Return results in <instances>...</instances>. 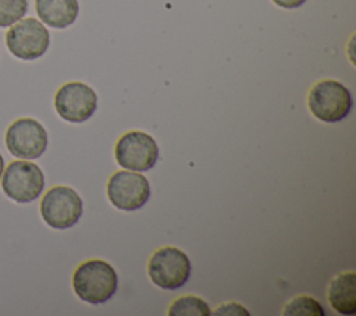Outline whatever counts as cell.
<instances>
[{
    "mask_svg": "<svg viewBox=\"0 0 356 316\" xmlns=\"http://www.w3.org/2000/svg\"><path fill=\"white\" fill-rule=\"evenodd\" d=\"M72 287L78 298L89 303H103L117 291V273L104 260L90 259L76 267Z\"/></svg>",
    "mask_w": 356,
    "mask_h": 316,
    "instance_id": "cell-1",
    "label": "cell"
},
{
    "mask_svg": "<svg viewBox=\"0 0 356 316\" xmlns=\"http://www.w3.org/2000/svg\"><path fill=\"white\" fill-rule=\"evenodd\" d=\"M307 104L314 117L325 123L343 120L352 109L350 92L338 81L324 79L309 92Z\"/></svg>",
    "mask_w": 356,
    "mask_h": 316,
    "instance_id": "cell-2",
    "label": "cell"
},
{
    "mask_svg": "<svg viewBox=\"0 0 356 316\" xmlns=\"http://www.w3.org/2000/svg\"><path fill=\"white\" fill-rule=\"evenodd\" d=\"M150 280L160 288L177 290L182 287L191 276V262L186 253L174 246L156 251L147 264Z\"/></svg>",
    "mask_w": 356,
    "mask_h": 316,
    "instance_id": "cell-3",
    "label": "cell"
},
{
    "mask_svg": "<svg viewBox=\"0 0 356 316\" xmlns=\"http://www.w3.org/2000/svg\"><path fill=\"white\" fill-rule=\"evenodd\" d=\"M40 214L46 224L53 228H70L82 216V199L70 187H53L40 202Z\"/></svg>",
    "mask_w": 356,
    "mask_h": 316,
    "instance_id": "cell-4",
    "label": "cell"
},
{
    "mask_svg": "<svg viewBox=\"0 0 356 316\" xmlns=\"http://www.w3.org/2000/svg\"><path fill=\"white\" fill-rule=\"evenodd\" d=\"M4 193L19 203H28L39 198L44 187V175L38 164L24 160L11 161L1 175Z\"/></svg>",
    "mask_w": 356,
    "mask_h": 316,
    "instance_id": "cell-5",
    "label": "cell"
},
{
    "mask_svg": "<svg viewBox=\"0 0 356 316\" xmlns=\"http://www.w3.org/2000/svg\"><path fill=\"white\" fill-rule=\"evenodd\" d=\"M50 43L46 26L35 19H19L7 31L6 45L8 50L21 60H35L42 57Z\"/></svg>",
    "mask_w": 356,
    "mask_h": 316,
    "instance_id": "cell-6",
    "label": "cell"
},
{
    "mask_svg": "<svg viewBox=\"0 0 356 316\" xmlns=\"http://www.w3.org/2000/svg\"><path fill=\"white\" fill-rule=\"evenodd\" d=\"M114 153L121 167L132 171H146L156 164L159 148L149 134L129 131L118 139Z\"/></svg>",
    "mask_w": 356,
    "mask_h": 316,
    "instance_id": "cell-7",
    "label": "cell"
},
{
    "mask_svg": "<svg viewBox=\"0 0 356 316\" xmlns=\"http://www.w3.org/2000/svg\"><path fill=\"white\" fill-rule=\"evenodd\" d=\"M6 146L15 157L36 159L47 148V132L33 118H18L6 131Z\"/></svg>",
    "mask_w": 356,
    "mask_h": 316,
    "instance_id": "cell-8",
    "label": "cell"
},
{
    "mask_svg": "<svg viewBox=\"0 0 356 316\" xmlns=\"http://www.w3.org/2000/svg\"><path fill=\"white\" fill-rule=\"evenodd\" d=\"M97 106L95 90L82 82H67L56 92L54 107L58 116L70 123L89 120Z\"/></svg>",
    "mask_w": 356,
    "mask_h": 316,
    "instance_id": "cell-9",
    "label": "cell"
},
{
    "mask_svg": "<svg viewBox=\"0 0 356 316\" xmlns=\"http://www.w3.org/2000/svg\"><path fill=\"white\" fill-rule=\"evenodd\" d=\"M110 202L121 210L140 209L150 196V185L145 175L134 171H117L107 184Z\"/></svg>",
    "mask_w": 356,
    "mask_h": 316,
    "instance_id": "cell-10",
    "label": "cell"
},
{
    "mask_svg": "<svg viewBox=\"0 0 356 316\" xmlns=\"http://www.w3.org/2000/svg\"><path fill=\"white\" fill-rule=\"evenodd\" d=\"M35 7L40 21L51 28L71 25L79 11L78 0H36Z\"/></svg>",
    "mask_w": 356,
    "mask_h": 316,
    "instance_id": "cell-11",
    "label": "cell"
},
{
    "mask_svg": "<svg viewBox=\"0 0 356 316\" xmlns=\"http://www.w3.org/2000/svg\"><path fill=\"white\" fill-rule=\"evenodd\" d=\"M328 301L341 315L356 313V274L353 271L342 273L331 281Z\"/></svg>",
    "mask_w": 356,
    "mask_h": 316,
    "instance_id": "cell-12",
    "label": "cell"
},
{
    "mask_svg": "<svg viewBox=\"0 0 356 316\" xmlns=\"http://www.w3.org/2000/svg\"><path fill=\"white\" fill-rule=\"evenodd\" d=\"M170 316H209L210 309L207 303L193 295L181 297L174 301L168 310Z\"/></svg>",
    "mask_w": 356,
    "mask_h": 316,
    "instance_id": "cell-13",
    "label": "cell"
},
{
    "mask_svg": "<svg viewBox=\"0 0 356 316\" xmlns=\"http://www.w3.org/2000/svg\"><path fill=\"white\" fill-rule=\"evenodd\" d=\"M284 315L292 316H324L325 312L321 305L312 297L302 295L292 299L284 310Z\"/></svg>",
    "mask_w": 356,
    "mask_h": 316,
    "instance_id": "cell-14",
    "label": "cell"
},
{
    "mask_svg": "<svg viewBox=\"0 0 356 316\" xmlns=\"http://www.w3.org/2000/svg\"><path fill=\"white\" fill-rule=\"evenodd\" d=\"M28 11V0H0V26H11Z\"/></svg>",
    "mask_w": 356,
    "mask_h": 316,
    "instance_id": "cell-15",
    "label": "cell"
},
{
    "mask_svg": "<svg viewBox=\"0 0 356 316\" xmlns=\"http://www.w3.org/2000/svg\"><path fill=\"white\" fill-rule=\"evenodd\" d=\"M277 6L284 8H296L300 7L306 0H273Z\"/></svg>",
    "mask_w": 356,
    "mask_h": 316,
    "instance_id": "cell-16",
    "label": "cell"
},
{
    "mask_svg": "<svg viewBox=\"0 0 356 316\" xmlns=\"http://www.w3.org/2000/svg\"><path fill=\"white\" fill-rule=\"evenodd\" d=\"M3 171H4V160H3V156L0 153V177L3 175Z\"/></svg>",
    "mask_w": 356,
    "mask_h": 316,
    "instance_id": "cell-17",
    "label": "cell"
}]
</instances>
